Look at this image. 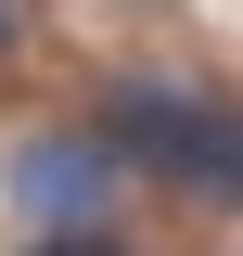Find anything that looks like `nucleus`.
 Segmentation results:
<instances>
[{
    "mask_svg": "<svg viewBox=\"0 0 243 256\" xmlns=\"http://www.w3.org/2000/svg\"><path fill=\"white\" fill-rule=\"evenodd\" d=\"M13 38H26V0H0V52H13Z\"/></svg>",
    "mask_w": 243,
    "mask_h": 256,
    "instance_id": "4",
    "label": "nucleus"
},
{
    "mask_svg": "<svg viewBox=\"0 0 243 256\" xmlns=\"http://www.w3.org/2000/svg\"><path fill=\"white\" fill-rule=\"evenodd\" d=\"M90 128L116 141L128 166L180 180L192 205H243V102H218V90H180V77H128V90L102 102Z\"/></svg>",
    "mask_w": 243,
    "mask_h": 256,
    "instance_id": "1",
    "label": "nucleus"
},
{
    "mask_svg": "<svg viewBox=\"0 0 243 256\" xmlns=\"http://www.w3.org/2000/svg\"><path fill=\"white\" fill-rule=\"evenodd\" d=\"M116 180H128V154L102 128H38V141H13V166H0V192H13L26 230H102Z\"/></svg>",
    "mask_w": 243,
    "mask_h": 256,
    "instance_id": "2",
    "label": "nucleus"
},
{
    "mask_svg": "<svg viewBox=\"0 0 243 256\" xmlns=\"http://www.w3.org/2000/svg\"><path fill=\"white\" fill-rule=\"evenodd\" d=\"M26 256H128V244H116V230H38Z\"/></svg>",
    "mask_w": 243,
    "mask_h": 256,
    "instance_id": "3",
    "label": "nucleus"
}]
</instances>
